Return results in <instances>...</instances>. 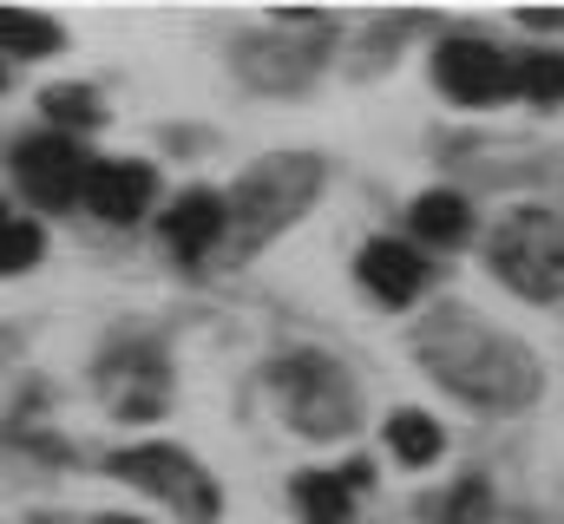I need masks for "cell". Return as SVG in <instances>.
Here are the masks:
<instances>
[{"label": "cell", "instance_id": "6da1fadb", "mask_svg": "<svg viewBox=\"0 0 564 524\" xmlns=\"http://www.w3.org/2000/svg\"><path fill=\"white\" fill-rule=\"evenodd\" d=\"M414 354L453 400H466L479 413H519L545 393L539 354L525 341L486 328L473 308H433L414 328Z\"/></svg>", "mask_w": 564, "mask_h": 524}, {"label": "cell", "instance_id": "7a4b0ae2", "mask_svg": "<svg viewBox=\"0 0 564 524\" xmlns=\"http://www.w3.org/2000/svg\"><path fill=\"white\" fill-rule=\"evenodd\" d=\"M322 184H328V164L315 157V151H276V157H257L250 171H243V184L224 197V210H230V256H250V250H263L276 230H289L315 197H322Z\"/></svg>", "mask_w": 564, "mask_h": 524}, {"label": "cell", "instance_id": "3957f363", "mask_svg": "<svg viewBox=\"0 0 564 524\" xmlns=\"http://www.w3.org/2000/svg\"><path fill=\"white\" fill-rule=\"evenodd\" d=\"M270 393H276V413L302 433V439H348L361 426V387L355 374L322 354V348H295L270 361Z\"/></svg>", "mask_w": 564, "mask_h": 524}, {"label": "cell", "instance_id": "277c9868", "mask_svg": "<svg viewBox=\"0 0 564 524\" xmlns=\"http://www.w3.org/2000/svg\"><path fill=\"white\" fill-rule=\"evenodd\" d=\"M486 262L492 275L519 295V302H558L564 295V217L558 210H512L492 223L486 237Z\"/></svg>", "mask_w": 564, "mask_h": 524}, {"label": "cell", "instance_id": "5b68a950", "mask_svg": "<svg viewBox=\"0 0 564 524\" xmlns=\"http://www.w3.org/2000/svg\"><path fill=\"white\" fill-rule=\"evenodd\" d=\"M106 466H112V479H126V485H139L144 499H158L177 524H217L224 518V492H217V479H210L184 446H171V439L126 446V452H112Z\"/></svg>", "mask_w": 564, "mask_h": 524}, {"label": "cell", "instance_id": "8992f818", "mask_svg": "<svg viewBox=\"0 0 564 524\" xmlns=\"http://www.w3.org/2000/svg\"><path fill=\"white\" fill-rule=\"evenodd\" d=\"M328 26L315 20V26H302V33H250V40H237V73L257 86V92H302L315 73H322V59H328Z\"/></svg>", "mask_w": 564, "mask_h": 524}, {"label": "cell", "instance_id": "52a82bcc", "mask_svg": "<svg viewBox=\"0 0 564 524\" xmlns=\"http://www.w3.org/2000/svg\"><path fill=\"white\" fill-rule=\"evenodd\" d=\"M433 86L453 99V106H499L512 99V53L492 46L486 33H453L433 46Z\"/></svg>", "mask_w": 564, "mask_h": 524}, {"label": "cell", "instance_id": "ba28073f", "mask_svg": "<svg viewBox=\"0 0 564 524\" xmlns=\"http://www.w3.org/2000/svg\"><path fill=\"white\" fill-rule=\"evenodd\" d=\"M86 171H93V157L73 144V131H33V138L13 144V177H20V190H26L40 210L79 204Z\"/></svg>", "mask_w": 564, "mask_h": 524}, {"label": "cell", "instance_id": "9c48e42d", "mask_svg": "<svg viewBox=\"0 0 564 524\" xmlns=\"http://www.w3.org/2000/svg\"><path fill=\"white\" fill-rule=\"evenodd\" d=\"M151 197H158V171L144 164V157H93V171H86V190H79V204L99 217V223H139L144 210H151Z\"/></svg>", "mask_w": 564, "mask_h": 524}, {"label": "cell", "instance_id": "30bf717a", "mask_svg": "<svg viewBox=\"0 0 564 524\" xmlns=\"http://www.w3.org/2000/svg\"><path fill=\"white\" fill-rule=\"evenodd\" d=\"M355 275H361V288H368L381 308H408V302H421V295H426V282H433V262H426L414 243L375 237V243L355 256Z\"/></svg>", "mask_w": 564, "mask_h": 524}, {"label": "cell", "instance_id": "8fae6325", "mask_svg": "<svg viewBox=\"0 0 564 524\" xmlns=\"http://www.w3.org/2000/svg\"><path fill=\"white\" fill-rule=\"evenodd\" d=\"M224 230H230L224 197H217V190H184V197L171 204V217H164V250L177 262H204L224 243Z\"/></svg>", "mask_w": 564, "mask_h": 524}, {"label": "cell", "instance_id": "7c38bea8", "mask_svg": "<svg viewBox=\"0 0 564 524\" xmlns=\"http://www.w3.org/2000/svg\"><path fill=\"white\" fill-rule=\"evenodd\" d=\"M408 223H414V237L433 243V250H459L473 237V204L459 190H421L414 210H408Z\"/></svg>", "mask_w": 564, "mask_h": 524}, {"label": "cell", "instance_id": "4fadbf2b", "mask_svg": "<svg viewBox=\"0 0 564 524\" xmlns=\"http://www.w3.org/2000/svg\"><path fill=\"white\" fill-rule=\"evenodd\" d=\"M66 46V26L33 7H0V59H46Z\"/></svg>", "mask_w": 564, "mask_h": 524}, {"label": "cell", "instance_id": "5bb4252c", "mask_svg": "<svg viewBox=\"0 0 564 524\" xmlns=\"http://www.w3.org/2000/svg\"><path fill=\"white\" fill-rule=\"evenodd\" d=\"M289 499H295V512L308 524H348L355 518V485L341 472H295Z\"/></svg>", "mask_w": 564, "mask_h": 524}, {"label": "cell", "instance_id": "9a60e30c", "mask_svg": "<svg viewBox=\"0 0 564 524\" xmlns=\"http://www.w3.org/2000/svg\"><path fill=\"white\" fill-rule=\"evenodd\" d=\"M512 86L532 106H564V53L558 46H525L512 53Z\"/></svg>", "mask_w": 564, "mask_h": 524}, {"label": "cell", "instance_id": "2e32d148", "mask_svg": "<svg viewBox=\"0 0 564 524\" xmlns=\"http://www.w3.org/2000/svg\"><path fill=\"white\" fill-rule=\"evenodd\" d=\"M381 433H388V446H394V459H401V466H433V459L446 452V433L426 419L421 406L388 413V426H381Z\"/></svg>", "mask_w": 564, "mask_h": 524}, {"label": "cell", "instance_id": "e0dca14e", "mask_svg": "<svg viewBox=\"0 0 564 524\" xmlns=\"http://www.w3.org/2000/svg\"><path fill=\"white\" fill-rule=\"evenodd\" d=\"M40 256H46V237H40V223L13 217V210L0 204V275H20V269H33Z\"/></svg>", "mask_w": 564, "mask_h": 524}, {"label": "cell", "instance_id": "ac0fdd59", "mask_svg": "<svg viewBox=\"0 0 564 524\" xmlns=\"http://www.w3.org/2000/svg\"><path fill=\"white\" fill-rule=\"evenodd\" d=\"M433 518H440V524H486V518H492V492H486V479H479V472H466V479L433 505Z\"/></svg>", "mask_w": 564, "mask_h": 524}, {"label": "cell", "instance_id": "d6986e66", "mask_svg": "<svg viewBox=\"0 0 564 524\" xmlns=\"http://www.w3.org/2000/svg\"><path fill=\"white\" fill-rule=\"evenodd\" d=\"M40 106H46L53 125H99V92L93 86H46Z\"/></svg>", "mask_w": 564, "mask_h": 524}, {"label": "cell", "instance_id": "ffe728a7", "mask_svg": "<svg viewBox=\"0 0 564 524\" xmlns=\"http://www.w3.org/2000/svg\"><path fill=\"white\" fill-rule=\"evenodd\" d=\"M519 20H525L532 33H564V7H525Z\"/></svg>", "mask_w": 564, "mask_h": 524}, {"label": "cell", "instance_id": "44dd1931", "mask_svg": "<svg viewBox=\"0 0 564 524\" xmlns=\"http://www.w3.org/2000/svg\"><path fill=\"white\" fill-rule=\"evenodd\" d=\"M99 524H139V518H99Z\"/></svg>", "mask_w": 564, "mask_h": 524}]
</instances>
